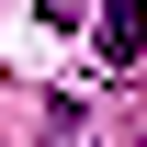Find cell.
Instances as JSON below:
<instances>
[{"label": "cell", "instance_id": "obj_2", "mask_svg": "<svg viewBox=\"0 0 147 147\" xmlns=\"http://www.w3.org/2000/svg\"><path fill=\"white\" fill-rule=\"evenodd\" d=\"M79 11H91V0H45V23H79Z\"/></svg>", "mask_w": 147, "mask_h": 147}, {"label": "cell", "instance_id": "obj_1", "mask_svg": "<svg viewBox=\"0 0 147 147\" xmlns=\"http://www.w3.org/2000/svg\"><path fill=\"white\" fill-rule=\"evenodd\" d=\"M91 57H102V79H125V68H136V57H147V0H102Z\"/></svg>", "mask_w": 147, "mask_h": 147}]
</instances>
